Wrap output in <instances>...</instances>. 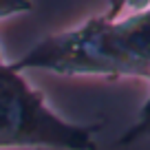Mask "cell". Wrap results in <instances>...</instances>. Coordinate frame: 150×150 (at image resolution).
Segmentation results:
<instances>
[{
    "instance_id": "cell-1",
    "label": "cell",
    "mask_w": 150,
    "mask_h": 150,
    "mask_svg": "<svg viewBox=\"0 0 150 150\" xmlns=\"http://www.w3.org/2000/svg\"><path fill=\"white\" fill-rule=\"evenodd\" d=\"M124 5L112 2L106 13L40 40L9 66L16 73L40 69L60 75L150 80V2H139L132 11H124Z\"/></svg>"
},
{
    "instance_id": "cell-2",
    "label": "cell",
    "mask_w": 150,
    "mask_h": 150,
    "mask_svg": "<svg viewBox=\"0 0 150 150\" xmlns=\"http://www.w3.org/2000/svg\"><path fill=\"white\" fill-rule=\"evenodd\" d=\"M102 124H73L49 108L47 99L9 64H0V148L40 146L95 150Z\"/></svg>"
},
{
    "instance_id": "cell-3",
    "label": "cell",
    "mask_w": 150,
    "mask_h": 150,
    "mask_svg": "<svg viewBox=\"0 0 150 150\" xmlns=\"http://www.w3.org/2000/svg\"><path fill=\"white\" fill-rule=\"evenodd\" d=\"M150 137V97L146 99V104L141 106L139 110V117L137 122L124 132L122 137L117 139L119 146H128V144H135V141H141V139H148Z\"/></svg>"
},
{
    "instance_id": "cell-4",
    "label": "cell",
    "mask_w": 150,
    "mask_h": 150,
    "mask_svg": "<svg viewBox=\"0 0 150 150\" xmlns=\"http://www.w3.org/2000/svg\"><path fill=\"white\" fill-rule=\"evenodd\" d=\"M33 2H18V0H0V18H9L16 13H27L33 11Z\"/></svg>"
},
{
    "instance_id": "cell-5",
    "label": "cell",
    "mask_w": 150,
    "mask_h": 150,
    "mask_svg": "<svg viewBox=\"0 0 150 150\" xmlns=\"http://www.w3.org/2000/svg\"><path fill=\"white\" fill-rule=\"evenodd\" d=\"M0 64H2V55H0Z\"/></svg>"
}]
</instances>
